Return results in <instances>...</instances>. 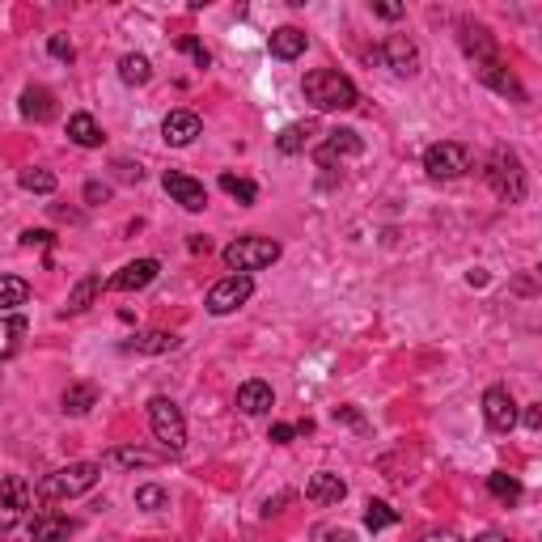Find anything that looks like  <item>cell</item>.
Masks as SVG:
<instances>
[{"label":"cell","instance_id":"cell-1","mask_svg":"<svg viewBox=\"0 0 542 542\" xmlns=\"http://www.w3.org/2000/svg\"><path fill=\"white\" fill-rule=\"evenodd\" d=\"M301 94L314 111H352L361 94H356V85L352 77H344L339 69H314L306 72V81H301Z\"/></svg>","mask_w":542,"mask_h":542},{"label":"cell","instance_id":"cell-2","mask_svg":"<svg viewBox=\"0 0 542 542\" xmlns=\"http://www.w3.org/2000/svg\"><path fill=\"white\" fill-rule=\"evenodd\" d=\"M97 474H102L97 462H69V466H60V471H51L42 479L39 496L42 501H72V496H85V491H94Z\"/></svg>","mask_w":542,"mask_h":542},{"label":"cell","instance_id":"cell-3","mask_svg":"<svg viewBox=\"0 0 542 542\" xmlns=\"http://www.w3.org/2000/svg\"><path fill=\"white\" fill-rule=\"evenodd\" d=\"M280 259V242L271 237H237L234 246H225V267L234 271V276H251V271H263Z\"/></svg>","mask_w":542,"mask_h":542},{"label":"cell","instance_id":"cell-4","mask_svg":"<svg viewBox=\"0 0 542 542\" xmlns=\"http://www.w3.org/2000/svg\"><path fill=\"white\" fill-rule=\"evenodd\" d=\"M487 182H491V191L501 195L504 204H521L526 199V170H521V157L513 149H496L491 161H487Z\"/></svg>","mask_w":542,"mask_h":542},{"label":"cell","instance_id":"cell-5","mask_svg":"<svg viewBox=\"0 0 542 542\" xmlns=\"http://www.w3.org/2000/svg\"><path fill=\"white\" fill-rule=\"evenodd\" d=\"M149 424H153V436L166 446V454H182V446H187V419H182L174 399H166V394L149 399Z\"/></svg>","mask_w":542,"mask_h":542},{"label":"cell","instance_id":"cell-6","mask_svg":"<svg viewBox=\"0 0 542 542\" xmlns=\"http://www.w3.org/2000/svg\"><path fill=\"white\" fill-rule=\"evenodd\" d=\"M424 170L432 179H462L471 170V149L458 144V140H441V144H432L424 153Z\"/></svg>","mask_w":542,"mask_h":542},{"label":"cell","instance_id":"cell-7","mask_svg":"<svg viewBox=\"0 0 542 542\" xmlns=\"http://www.w3.org/2000/svg\"><path fill=\"white\" fill-rule=\"evenodd\" d=\"M254 292V280L251 276H225L216 280L208 289V314H216V318H225V314H234L237 306H246Z\"/></svg>","mask_w":542,"mask_h":542},{"label":"cell","instance_id":"cell-8","mask_svg":"<svg viewBox=\"0 0 542 542\" xmlns=\"http://www.w3.org/2000/svg\"><path fill=\"white\" fill-rule=\"evenodd\" d=\"M161 187H166L170 199L182 204L187 212H204V208H208V191H204V182H195L191 174H182V170H166Z\"/></svg>","mask_w":542,"mask_h":542},{"label":"cell","instance_id":"cell-9","mask_svg":"<svg viewBox=\"0 0 542 542\" xmlns=\"http://www.w3.org/2000/svg\"><path fill=\"white\" fill-rule=\"evenodd\" d=\"M483 416H487V428L491 432H509L517 424V403H513V394L504 386H491L483 394Z\"/></svg>","mask_w":542,"mask_h":542},{"label":"cell","instance_id":"cell-10","mask_svg":"<svg viewBox=\"0 0 542 542\" xmlns=\"http://www.w3.org/2000/svg\"><path fill=\"white\" fill-rule=\"evenodd\" d=\"M361 149H364L361 136L348 132V127H339V132H331V136L314 149V161H318V166H335V161H344V157H356Z\"/></svg>","mask_w":542,"mask_h":542},{"label":"cell","instance_id":"cell-11","mask_svg":"<svg viewBox=\"0 0 542 542\" xmlns=\"http://www.w3.org/2000/svg\"><path fill=\"white\" fill-rule=\"evenodd\" d=\"M381 60H386L394 72H403V77H416L419 72V47L407 34H390L386 47H381Z\"/></svg>","mask_w":542,"mask_h":542},{"label":"cell","instance_id":"cell-12","mask_svg":"<svg viewBox=\"0 0 542 542\" xmlns=\"http://www.w3.org/2000/svg\"><path fill=\"white\" fill-rule=\"evenodd\" d=\"M199 132H204V124H199V115L195 111H170L166 124H161V140L174 144V149H187Z\"/></svg>","mask_w":542,"mask_h":542},{"label":"cell","instance_id":"cell-13","mask_svg":"<svg viewBox=\"0 0 542 542\" xmlns=\"http://www.w3.org/2000/svg\"><path fill=\"white\" fill-rule=\"evenodd\" d=\"M157 271H161V263H157V259H136V263H127L119 276H111V284H106V289H115V292H140V289H149V284H153Z\"/></svg>","mask_w":542,"mask_h":542},{"label":"cell","instance_id":"cell-14","mask_svg":"<svg viewBox=\"0 0 542 542\" xmlns=\"http://www.w3.org/2000/svg\"><path fill=\"white\" fill-rule=\"evenodd\" d=\"M474 72H479V81L483 85H491L496 94H504V97H513V102H526V89L517 85V77L509 69H504L501 60H487V64H474Z\"/></svg>","mask_w":542,"mask_h":542},{"label":"cell","instance_id":"cell-15","mask_svg":"<svg viewBox=\"0 0 542 542\" xmlns=\"http://www.w3.org/2000/svg\"><path fill=\"white\" fill-rule=\"evenodd\" d=\"M56 94L51 89H42V85H26L22 89V115L26 119H34V124H51L56 119Z\"/></svg>","mask_w":542,"mask_h":542},{"label":"cell","instance_id":"cell-16","mask_svg":"<svg viewBox=\"0 0 542 542\" xmlns=\"http://www.w3.org/2000/svg\"><path fill=\"white\" fill-rule=\"evenodd\" d=\"M276 407V394L267 381H246V386H237V411L242 416H267Z\"/></svg>","mask_w":542,"mask_h":542},{"label":"cell","instance_id":"cell-17","mask_svg":"<svg viewBox=\"0 0 542 542\" xmlns=\"http://www.w3.org/2000/svg\"><path fill=\"white\" fill-rule=\"evenodd\" d=\"M72 529H77V521H72V517L39 513L34 521H30V538H34V542H64Z\"/></svg>","mask_w":542,"mask_h":542},{"label":"cell","instance_id":"cell-18","mask_svg":"<svg viewBox=\"0 0 542 542\" xmlns=\"http://www.w3.org/2000/svg\"><path fill=\"white\" fill-rule=\"evenodd\" d=\"M306 496L314 504H339L344 496H348V483L339 479V474H331V471H318L314 479L306 483Z\"/></svg>","mask_w":542,"mask_h":542},{"label":"cell","instance_id":"cell-19","mask_svg":"<svg viewBox=\"0 0 542 542\" xmlns=\"http://www.w3.org/2000/svg\"><path fill=\"white\" fill-rule=\"evenodd\" d=\"M124 348H127V352H144V356H161V352H174V348H179V335H170V331H144V335H132Z\"/></svg>","mask_w":542,"mask_h":542},{"label":"cell","instance_id":"cell-20","mask_svg":"<svg viewBox=\"0 0 542 542\" xmlns=\"http://www.w3.org/2000/svg\"><path fill=\"white\" fill-rule=\"evenodd\" d=\"M306 30H297V26H280L276 34H271V42H267V47H271V56L276 60H297L301 56V51H306Z\"/></svg>","mask_w":542,"mask_h":542},{"label":"cell","instance_id":"cell-21","mask_svg":"<svg viewBox=\"0 0 542 542\" xmlns=\"http://www.w3.org/2000/svg\"><path fill=\"white\" fill-rule=\"evenodd\" d=\"M462 47H466V56H474V64L496 60V42H491V34L483 26H462Z\"/></svg>","mask_w":542,"mask_h":542},{"label":"cell","instance_id":"cell-22","mask_svg":"<svg viewBox=\"0 0 542 542\" xmlns=\"http://www.w3.org/2000/svg\"><path fill=\"white\" fill-rule=\"evenodd\" d=\"M69 140H72V144H81V149H97L106 136H102V127H97L94 115L81 111V115H72V119H69Z\"/></svg>","mask_w":542,"mask_h":542},{"label":"cell","instance_id":"cell-23","mask_svg":"<svg viewBox=\"0 0 542 542\" xmlns=\"http://www.w3.org/2000/svg\"><path fill=\"white\" fill-rule=\"evenodd\" d=\"M309 136H318V124H289L276 136V149L280 153H301L309 144Z\"/></svg>","mask_w":542,"mask_h":542},{"label":"cell","instance_id":"cell-24","mask_svg":"<svg viewBox=\"0 0 542 542\" xmlns=\"http://www.w3.org/2000/svg\"><path fill=\"white\" fill-rule=\"evenodd\" d=\"M22 335H26V318H17V314H0V361H9L22 344Z\"/></svg>","mask_w":542,"mask_h":542},{"label":"cell","instance_id":"cell-25","mask_svg":"<svg viewBox=\"0 0 542 542\" xmlns=\"http://www.w3.org/2000/svg\"><path fill=\"white\" fill-rule=\"evenodd\" d=\"M94 403H97V390L89 386V381H77V386L64 390V411H69V416H85Z\"/></svg>","mask_w":542,"mask_h":542},{"label":"cell","instance_id":"cell-26","mask_svg":"<svg viewBox=\"0 0 542 542\" xmlns=\"http://www.w3.org/2000/svg\"><path fill=\"white\" fill-rule=\"evenodd\" d=\"M26 297H30V284L22 276H0V314L26 306Z\"/></svg>","mask_w":542,"mask_h":542},{"label":"cell","instance_id":"cell-27","mask_svg":"<svg viewBox=\"0 0 542 542\" xmlns=\"http://www.w3.org/2000/svg\"><path fill=\"white\" fill-rule=\"evenodd\" d=\"M106 466H157V462H161V454H149V449H111V454H106Z\"/></svg>","mask_w":542,"mask_h":542},{"label":"cell","instance_id":"cell-28","mask_svg":"<svg viewBox=\"0 0 542 542\" xmlns=\"http://www.w3.org/2000/svg\"><path fill=\"white\" fill-rule=\"evenodd\" d=\"M119 77H124L127 85H149L153 64H149V56H124L119 60Z\"/></svg>","mask_w":542,"mask_h":542},{"label":"cell","instance_id":"cell-29","mask_svg":"<svg viewBox=\"0 0 542 542\" xmlns=\"http://www.w3.org/2000/svg\"><path fill=\"white\" fill-rule=\"evenodd\" d=\"M97 292H102V280H97V276H85L81 284L69 292V314H81V309H89V306H94Z\"/></svg>","mask_w":542,"mask_h":542},{"label":"cell","instance_id":"cell-30","mask_svg":"<svg viewBox=\"0 0 542 542\" xmlns=\"http://www.w3.org/2000/svg\"><path fill=\"white\" fill-rule=\"evenodd\" d=\"M487 491L496 496V501H504V504H517L521 501V483H517L513 474H487Z\"/></svg>","mask_w":542,"mask_h":542},{"label":"cell","instance_id":"cell-31","mask_svg":"<svg viewBox=\"0 0 542 542\" xmlns=\"http://www.w3.org/2000/svg\"><path fill=\"white\" fill-rule=\"evenodd\" d=\"M30 483L22 479V474H9L5 483H0V501H9V504H17V509H30Z\"/></svg>","mask_w":542,"mask_h":542},{"label":"cell","instance_id":"cell-32","mask_svg":"<svg viewBox=\"0 0 542 542\" xmlns=\"http://www.w3.org/2000/svg\"><path fill=\"white\" fill-rule=\"evenodd\" d=\"M17 182H22V191H39V195L56 191V174H51V170H22Z\"/></svg>","mask_w":542,"mask_h":542},{"label":"cell","instance_id":"cell-33","mask_svg":"<svg viewBox=\"0 0 542 542\" xmlns=\"http://www.w3.org/2000/svg\"><path fill=\"white\" fill-rule=\"evenodd\" d=\"M221 191H229L234 199H242V204H254V199H259V187H254L251 179H237V174H221Z\"/></svg>","mask_w":542,"mask_h":542},{"label":"cell","instance_id":"cell-34","mask_svg":"<svg viewBox=\"0 0 542 542\" xmlns=\"http://www.w3.org/2000/svg\"><path fill=\"white\" fill-rule=\"evenodd\" d=\"M394 521H399V513H394V509H390L386 501H369V509H364V526L373 529H386V526H394Z\"/></svg>","mask_w":542,"mask_h":542},{"label":"cell","instance_id":"cell-35","mask_svg":"<svg viewBox=\"0 0 542 542\" xmlns=\"http://www.w3.org/2000/svg\"><path fill=\"white\" fill-rule=\"evenodd\" d=\"M170 504V491L166 487H136V509H149V513H157V509H166Z\"/></svg>","mask_w":542,"mask_h":542},{"label":"cell","instance_id":"cell-36","mask_svg":"<svg viewBox=\"0 0 542 542\" xmlns=\"http://www.w3.org/2000/svg\"><path fill=\"white\" fill-rule=\"evenodd\" d=\"M179 51H187V56L195 60V69H208V64H212L208 47H204L199 39H191V34H182V39H179Z\"/></svg>","mask_w":542,"mask_h":542},{"label":"cell","instance_id":"cell-37","mask_svg":"<svg viewBox=\"0 0 542 542\" xmlns=\"http://www.w3.org/2000/svg\"><path fill=\"white\" fill-rule=\"evenodd\" d=\"M17 242H22V246H30V251H34V246H56V234H51V229H26Z\"/></svg>","mask_w":542,"mask_h":542},{"label":"cell","instance_id":"cell-38","mask_svg":"<svg viewBox=\"0 0 542 542\" xmlns=\"http://www.w3.org/2000/svg\"><path fill=\"white\" fill-rule=\"evenodd\" d=\"M22 517H26V509H17V504H9V501H0V534H9V529H14Z\"/></svg>","mask_w":542,"mask_h":542},{"label":"cell","instance_id":"cell-39","mask_svg":"<svg viewBox=\"0 0 542 542\" xmlns=\"http://www.w3.org/2000/svg\"><path fill=\"white\" fill-rule=\"evenodd\" d=\"M47 51L56 60H72V42L64 39V34H51V39H47Z\"/></svg>","mask_w":542,"mask_h":542},{"label":"cell","instance_id":"cell-40","mask_svg":"<svg viewBox=\"0 0 542 542\" xmlns=\"http://www.w3.org/2000/svg\"><path fill=\"white\" fill-rule=\"evenodd\" d=\"M297 436V424H271V446H289Z\"/></svg>","mask_w":542,"mask_h":542},{"label":"cell","instance_id":"cell-41","mask_svg":"<svg viewBox=\"0 0 542 542\" xmlns=\"http://www.w3.org/2000/svg\"><path fill=\"white\" fill-rule=\"evenodd\" d=\"M85 199H89V204H102V199H111V187H106V182H85Z\"/></svg>","mask_w":542,"mask_h":542},{"label":"cell","instance_id":"cell-42","mask_svg":"<svg viewBox=\"0 0 542 542\" xmlns=\"http://www.w3.org/2000/svg\"><path fill=\"white\" fill-rule=\"evenodd\" d=\"M373 14H377V17H386V22H399V17H403L407 9H403V5H373Z\"/></svg>","mask_w":542,"mask_h":542},{"label":"cell","instance_id":"cell-43","mask_svg":"<svg viewBox=\"0 0 542 542\" xmlns=\"http://www.w3.org/2000/svg\"><path fill=\"white\" fill-rule=\"evenodd\" d=\"M419 542H458V534H454V529H428Z\"/></svg>","mask_w":542,"mask_h":542},{"label":"cell","instance_id":"cell-44","mask_svg":"<svg viewBox=\"0 0 542 542\" xmlns=\"http://www.w3.org/2000/svg\"><path fill=\"white\" fill-rule=\"evenodd\" d=\"M526 428H534V432L542 428V407H538V403L526 407Z\"/></svg>","mask_w":542,"mask_h":542},{"label":"cell","instance_id":"cell-45","mask_svg":"<svg viewBox=\"0 0 542 542\" xmlns=\"http://www.w3.org/2000/svg\"><path fill=\"white\" fill-rule=\"evenodd\" d=\"M335 419H348V424H356V428H364V419L356 416L352 407H339V411H335Z\"/></svg>","mask_w":542,"mask_h":542},{"label":"cell","instance_id":"cell-46","mask_svg":"<svg viewBox=\"0 0 542 542\" xmlns=\"http://www.w3.org/2000/svg\"><path fill=\"white\" fill-rule=\"evenodd\" d=\"M474 542H513V538H504V534H496V529H491V534H479Z\"/></svg>","mask_w":542,"mask_h":542},{"label":"cell","instance_id":"cell-47","mask_svg":"<svg viewBox=\"0 0 542 542\" xmlns=\"http://www.w3.org/2000/svg\"><path fill=\"white\" fill-rule=\"evenodd\" d=\"M331 542H352V534H331Z\"/></svg>","mask_w":542,"mask_h":542}]
</instances>
